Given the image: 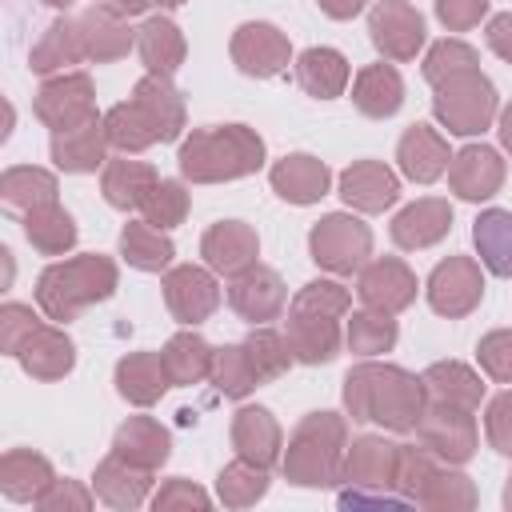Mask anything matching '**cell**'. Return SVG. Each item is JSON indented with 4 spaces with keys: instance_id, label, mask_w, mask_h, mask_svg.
<instances>
[{
    "instance_id": "6da1fadb",
    "label": "cell",
    "mask_w": 512,
    "mask_h": 512,
    "mask_svg": "<svg viewBox=\"0 0 512 512\" xmlns=\"http://www.w3.org/2000/svg\"><path fill=\"white\" fill-rule=\"evenodd\" d=\"M424 408V380L400 364L360 360L344 376V412L360 424H380L384 432H416Z\"/></svg>"
},
{
    "instance_id": "7a4b0ae2",
    "label": "cell",
    "mask_w": 512,
    "mask_h": 512,
    "mask_svg": "<svg viewBox=\"0 0 512 512\" xmlns=\"http://www.w3.org/2000/svg\"><path fill=\"white\" fill-rule=\"evenodd\" d=\"M188 184H228L264 168V136L248 124H212L184 136L176 152Z\"/></svg>"
},
{
    "instance_id": "3957f363",
    "label": "cell",
    "mask_w": 512,
    "mask_h": 512,
    "mask_svg": "<svg viewBox=\"0 0 512 512\" xmlns=\"http://www.w3.org/2000/svg\"><path fill=\"white\" fill-rule=\"evenodd\" d=\"M352 292L336 280H308L288 304V344L296 364H328L344 344L340 320H348Z\"/></svg>"
},
{
    "instance_id": "277c9868",
    "label": "cell",
    "mask_w": 512,
    "mask_h": 512,
    "mask_svg": "<svg viewBox=\"0 0 512 512\" xmlns=\"http://www.w3.org/2000/svg\"><path fill=\"white\" fill-rule=\"evenodd\" d=\"M120 288V268L112 256L84 252L72 260H56L36 276V304L48 320L68 324L84 308L104 304Z\"/></svg>"
},
{
    "instance_id": "5b68a950",
    "label": "cell",
    "mask_w": 512,
    "mask_h": 512,
    "mask_svg": "<svg viewBox=\"0 0 512 512\" xmlns=\"http://www.w3.org/2000/svg\"><path fill=\"white\" fill-rule=\"evenodd\" d=\"M344 452H348V420L336 412H308L292 428L280 472L296 488H332L344 480Z\"/></svg>"
},
{
    "instance_id": "8992f818",
    "label": "cell",
    "mask_w": 512,
    "mask_h": 512,
    "mask_svg": "<svg viewBox=\"0 0 512 512\" xmlns=\"http://www.w3.org/2000/svg\"><path fill=\"white\" fill-rule=\"evenodd\" d=\"M396 448L384 436H356L344 452V492L340 508H360V504H408L396 492Z\"/></svg>"
},
{
    "instance_id": "52a82bcc",
    "label": "cell",
    "mask_w": 512,
    "mask_h": 512,
    "mask_svg": "<svg viewBox=\"0 0 512 512\" xmlns=\"http://www.w3.org/2000/svg\"><path fill=\"white\" fill-rule=\"evenodd\" d=\"M432 116L452 136H480L500 116L496 84L480 68L456 72V76H448V80H440L432 88Z\"/></svg>"
},
{
    "instance_id": "ba28073f",
    "label": "cell",
    "mask_w": 512,
    "mask_h": 512,
    "mask_svg": "<svg viewBox=\"0 0 512 512\" xmlns=\"http://www.w3.org/2000/svg\"><path fill=\"white\" fill-rule=\"evenodd\" d=\"M312 260L332 276H352L372 256V228L352 212H328L308 232Z\"/></svg>"
},
{
    "instance_id": "9c48e42d",
    "label": "cell",
    "mask_w": 512,
    "mask_h": 512,
    "mask_svg": "<svg viewBox=\"0 0 512 512\" xmlns=\"http://www.w3.org/2000/svg\"><path fill=\"white\" fill-rule=\"evenodd\" d=\"M36 120L52 132H64V128H80L88 120H96V88H92V76L88 72H56L40 84L36 92V104H32Z\"/></svg>"
},
{
    "instance_id": "30bf717a",
    "label": "cell",
    "mask_w": 512,
    "mask_h": 512,
    "mask_svg": "<svg viewBox=\"0 0 512 512\" xmlns=\"http://www.w3.org/2000/svg\"><path fill=\"white\" fill-rule=\"evenodd\" d=\"M424 296H428V308H432L436 316H448V320H460V316L476 312L480 300H484V272H480V260H472V256H444V260L428 272Z\"/></svg>"
},
{
    "instance_id": "8fae6325",
    "label": "cell",
    "mask_w": 512,
    "mask_h": 512,
    "mask_svg": "<svg viewBox=\"0 0 512 512\" xmlns=\"http://www.w3.org/2000/svg\"><path fill=\"white\" fill-rule=\"evenodd\" d=\"M416 440L440 460V464H468L476 456L480 432H476V416L468 408H452V404H432L424 408L420 424H416Z\"/></svg>"
},
{
    "instance_id": "7c38bea8",
    "label": "cell",
    "mask_w": 512,
    "mask_h": 512,
    "mask_svg": "<svg viewBox=\"0 0 512 512\" xmlns=\"http://www.w3.org/2000/svg\"><path fill=\"white\" fill-rule=\"evenodd\" d=\"M368 36L384 60L408 64L424 48L428 32H424V16L408 0H376L368 12Z\"/></svg>"
},
{
    "instance_id": "4fadbf2b",
    "label": "cell",
    "mask_w": 512,
    "mask_h": 512,
    "mask_svg": "<svg viewBox=\"0 0 512 512\" xmlns=\"http://www.w3.org/2000/svg\"><path fill=\"white\" fill-rule=\"evenodd\" d=\"M228 52H232L236 72H244V76H252V80H272V76L288 72V64H292V44H288V36H284L276 24H268V20H248V24H240V28L232 32Z\"/></svg>"
},
{
    "instance_id": "5bb4252c",
    "label": "cell",
    "mask_w": 512,
    "mask_h": 512,
    "mask_svg": "<svg viewBox=\"0 0 512 512\" xmlns=\"http://www.w3.org/2000/svg\"><path fill=\"white\" fill-rule=\"evenodd\" d=\"M164 288V304L172 312V320H180L184 328H196L204 324L216 308H220V284H216V272L204 264H176L164 272L160 280Z\"/></svg>"
},
{
    "instance_id": "9a60e30c",
    "label": "cell",
    "mask_w": 512,
    "mask_h": 512,
    "mask_svg": "<svg viewBox=\"0 0 512 512\" xmlns=\"http://www.w3.org/2000/svg\"><path fill=\"white\" fill-rule=\"evenodd\" d=\"M416 272L400 256H376L356 272V296L364 308L376 312H404L416 300Z\"/></svg>"
},
{
    "instance_id": "2e32d148",
    "label": "cell",
    "mask_w": 512,
    "mask_h": 512,
    "mask_svg": "<svg viewBox=\"0 0 512 512\" xmlns=\"http://www.w3.org/2000/svg\"><path fill=\"white\" fill-rule=\"evenodd\" d=\"M504 176L508 164L492 144H464L448 164V188L468 204L492 200L504 188Z\"/></svg>"
},
{
    "instance_id": "e0dca14e",
    "label": "cell",
    "mask_w": 512,
    "mask_h": 512,
    "mask_svg": "<svg viewBox=\"0 0 512 512\" xmlns=\"http://www.w3.org/2000/svg\"><path fill=\"white\" fill-rule=\"evenodd\" d=\"M336 188H340V200L364 216H376L400 200V176L384 160H352L336 176Z\"/></svg>"
},
{
    "instance_id": "ac0fdd59",
    "label": "cell",
    "mask_w": 512,
    "mask_h": 512,
    "mask_svg": "<svg viewBox=\"0 0 512 512\" xmlns=\"http://www.w3.org/2000/svg\"><path fill=\"white\" fill-rule=\"evenodd\" d=\"M200 256L216 276H240L252 264H260V236L244 220H220L200 236Z\"/></svg>"
},
{
    "instance_id": "d6986e66",
    "label": "cell",
    "mask_w": 512,
    "mask_h": 512,
    "mask_svg": "<svg viewBox=\"0 0 512 512\" xmlns=\"http://www.w3.org/2000/svg\"><path fill=\"white\" fill-rule=\"evenodd\" d=\"M228 304L240 320H252V324H268L284 312L288 304V288L280 280L276 268H264V264H252L248 272L232 276L228 284Z\"/></svg>"
},
{
    "instance_id": "ffe728a7",
    "label": "cell",
    "mask_w": 512,
    "mask_h": 512,
    "mask_svg": "<svg viewBox=\"0 0 512 512\" xmlns=\"http://www.w3.org/2000/svg\"><path fill=\"white\" fill-rule=\"evenodd\" d=\"M152 476H156V472H148V468H140V464H132V460L108 452V456L96 464L92 488H96L100 504H108V508H116V512H132V508H140V504L152 500Z\"/></svg>"
},
{
    "instance_id": "44dd1931",
    "label": "cell",
    "mask_w": 512,
    "mask_h": 512,
    "mask_svg": "<svg viewBox=\"0 0 512 512\" xmlns=\"http://www.w3.org/2000/svg\"><path fill=\"white\" fill-rule=\"evenodd\" d=\"M396 164H400V176H408L412 184H436L448 172L452 152L432 124H412L396 140Z\"/></svg>"
},
{
    "instance_id": "7402d4cb",
    "label": "cell",
    "mask_w": 512,
    "mask_h": 512,
    "mask_svg": "<svg viewBox=\"0 0 512 512\" xmlns=\"http://www.w3.org/2000/svg\"><path fill=\"white\" fill-rule=\"evenodd\" d=\"M268 184H272V192H276L280 200L304 208V204H316L320 196H328V188H332V168H328L324 160L308 156V152H292V156H284V160H276V164L268 168Z\"/></svg>"
},
{
    "instance_id": "603a6c76",
    "label": "cell",
    "mask_w": 512,
    "mask_h": 512,
    "mask_svg": "<svg viewBox=\"0 0 512 512\" xmlns=\"http://www.w3.org/2000/svg\"><path fill=\"white\" fill-rule=\"evenodd\" d=\"M448 232H452V204L440 200V196L412 200L408 208H400V212L392 216V244L404 248V252L432 248V244H440Z\"/></svg>"
},
{
    "instance_id": "cb8c5ba5",
    "label": "cell",
    "mask_w": 512,
    "mask_h": 512,
    "mask_svg": "<svg viewBox=\"0 0 512 512\" xmlns=\"http://www.w3.org/2000/svg\"><path fill=\"white\" fill-rule=\"evenodd\" d=\"M232 448H236L240 460L260 464V468H272L284 456V432H280V424H276V416L268 408L244 404L232 416Z\"/></svg>"
},
{
    "instance_id": "d4e9b609",
    "label": "cell",
    "mask_w": 512,
    "mask_h": 512,
    "mask_svg": "<svg viewBox=\"0 0 512 512\" xmlns=\"http://www.w3.org/2000/svg\"><path fill=\"white\" fill-rule=\"evenodd\" d=\"M108 148H112V144H108L104 116H96V120H88V124H80V128L52 132V144H48L52 164H56L60 172H76V176L104 168V164H108Z\"/></svg>"
},
{
    "instance_id": "484cf974",
    "label": "cell",
    "mask_w": 512,
    "mask_h": 512,
    "mask_svg": "<svg viewBox=\"0 0 512 512\" xmlns=\"http://www.w3.org/2000/svg\"><path fill=\"white\" fill-rule=\"evenodd\" d=\"M132 100H136V104L144 108V116L152 120L160 144L180 140V132H184V124H188V112H184V96H180V88L172 84V76H156V72L140 76L136 88H132Z\"/></svg>"
},
{
    "instance_id": "4316f807",
    "label": "cell",
    "mask_w": 512,
    "mask_h": 512,
    "mask_svg": "<svg viewBox=\"0 0 512 512\" xmlns=\"http://www.w3.org/2000/svg\"><path fill=\"white\" fill-rule=\"evenodd\" d=\"M112 380H116V392L136 408H152L172 388L160 352H128V356H120Z\"/></svg>"
},
{
    "instance_id": "83f0119b",
    "label": "cell",
    "mask_w": 512,
    "mask_h": 512,
    "mask_svg": "<svg viewBox=\"0 0 512 512\" xmlns=\"http://www.w3.org/2000/svg\"><path fill=\"white\" fill-rule=\"evenodd\" d=\"M420 380H424V392L432 404H452V408L476 412L484 400V380L464 360H436L420 372Z\"/></svg>"
},
{
    "instance_id": "f1b7e54d",
    "label": "cell",
    "mask_w": 512,
    "mask_h": 512,
    "mask_svg": "<svg viewBox=\"0 0 512 512\" xmlns=\"http://www.w3.org/2000/svg\"><path fill=\"white\" fill-rule=\"evenodd\" d=\"M352 104L368 120H388L404 108V80L392 64H364L352 80Z\"/></svg>"
},
{
    "instance_id": "f546056e",
    "label": "cell",
    "mask_w": 512,
    "mask_h": 512,
    "mask_svg": "<svg viewBox=\"0 0 512 512\" xmlns=\"http://www.w3.org/2000/svg\"><path fill=\"white\" fill-rule=\"evenodd\" d=\"M136 52H140L148 72L176 76L184 56H188V40H184V32H180V24L172 16H148L136 28Z\"/></svg>"
},
{
    "instance_id": "4dcf8cb0",
    "label": "cell",
    "mask_w": 512,
    "mask_h": 512,
    "mask_svg": "<svg viewBox=\"0 0 512 512\" xmlns=\"http://www.w3.org/2000/svg\"><path fill=\"white\" fill-rule=\"evenodd\" d=\"M80 60H88V52H84L80 20H72V16L52 20V24L40 32V40L32 44V52H28V68L40 72V76L68 72V68L80 64Z\"/></svg>"
},
{
    "instance_id": "1f68e13d",
    "label": "cell",
    "mask_w": 512,
    "mask_h": 512,
    "mask_svg": "<svg viewBox=\"0 0 512 512\" xmlns=\"http://www.w3.org/2000/svg\"><path fill=\"white\" fill-rule=\"evenodd\" d=\"M52 480H56V472H52L48 456H40L32 448H8L0 456V492L16 504H36Z\"/></svg>"
},
{
    "instance_id": "d6a6232c",
    "label": "cell",
    "mask_w": 512,
    "mask_h": 512,
    "mask_svg": "<svg viewBox=\"0 0 512 512\" xmlns=\"http://www.w3.org/2000/svg\"><path fill=\"white\" fill-rule=\"evenodd\" d=\"M80 20V32H84V52L92 64H112V60H124L132 48H136V32L128 28L124 16L108 12V8H88L76 16Z\"/></svg>"
},
{
    "instance_id": "836d02e7",
    "label": "cell",
    "mask_w": 512,
    "mask_h": 512,
    "mask_svg": "<svg viewBox=\"0 0 512 512\" xmlns=\"http://www.w3.org/2000/svg\"><path fill=\"white\" fill-rule=\"evenodd\" d=\"M16 360H20V368H24L32 380H64V376L76 368V344L68 340L64 328L40 324L36 336L24 344V352H20Z\"/></svg>"
},
{
    "instance_id": "e575fe53",
    "label": "cell",
    "mask_w": 512,
    "mask_h": 512,
    "mask_svg": "<svg viewBox=\"0 0 512 512\" xmlns=\"http://www.w3.org/2000/svg\"><path fill=\"white\" fill-rule=\"evenodd\" d=\"M112 452L132 460V464H140V468H148V472H160V464L172 452V436L152 416H128L112 436Z\"/></svg>"
},
{
    "instance_id": "d590c367",
    "label": "cell",
    "mask_w": 512,
    "mask_h": 512,
    "mask_svg": "<svg viewBox=\"0 0 512 512\" xmlns=\"http://www.w3.org/2000/svg\"><path fill=\"white\" fill-rule=\"evenodd\" d=\"M348 76H352V68L344 60V52H336V48L316 44V48H304L296 56V84L312 100H336V96H344Z\"/></svg>"
},
{
    "instance_id": "8d00e7d4",
    "label": "cell",
    "mask_w": 512,
    "mask_h": 512,
    "mask_svg": "<svg viewBox=\"0 0 512 512\" xmlns=\"http://www.w3.org/2000/svg\"><path fill=\"white\" fill-rule=\"evenodd\" d=\"M160 356H164V368H168L172 388H192V384H200V380L212 376L216 348L196 328H184V332L168 336V344L160 348Z\"/></svg>"
},
{
    "instance_id": "74e56055",
    "label": "cell",
    "mask_w": 512,
    "mask_h": 512,
    "mask_svg": "<svg viewBox=\"0 0 512 512\" xmlns=\"http://www.w3.org/2000/svg\"><path fill=\"white\" fill-rule=\"evenodd\" d=\"M472 244L480 264L500 276L512 280V208H488L472 220Z\"/></svg>"
},
{
    "instance_id": "f35d334b",
    "label": "cell",
    "mask_w": 512,
    "mask_h": 512,
    "mask_svg": "<svg viewBox=\"0 0 512 512\" xmlns=\"http://www.w3.org/2000/svg\"><path fill=\"white\" fill-rule=\"evenodd\" d=\"M156 180H160V176H156L152 164H144V160H128V156L108 160V164L100 168V192H104V200H108L112 208H120V212L140 208Z\"/></svg>"
},
{
    "instance_id": "ab89813d",
    "label": "cell",
    "mask_w": 512,
    "mask_h": 512,
    "mask_svg": "<svg viewBox=\"0 0 512 512\" xmlns=\"http://www.w3.org/2000/svg\"><path fill=\"white\" fill-rule=\"evenodd\" d=\"M120 256L136 272H168L176 260V244L164 228H152L148 220H128L120 228Z\"/></svg>"
},
{
    "instance_id": "60d3db41",
    "label": "cell",
    "mask_w": 512,
    "mask_h": 512,
    "mask_svg": "<svg viewBox=\"0 0 512 512\" xmlns=\"http://www.w3.org/2000/svg\"><path fill=\"white\" fill-rule=\"evenodd\" d=\"M24 236L40 256H64L76 248V220L60 200L24 212Z\"/></svg>"
},
{
    "instance_id": "b9f144b4",
    "label": "cell",
    "mask_w": 512,
    "mask_h": 512,
    "mask_svg": "<svg viewBox=\"0 0 512 512\" xmlns=\"http://www.w3.org/2000/svg\"><path fill=\"white\" fill-rule=\"evenodd\" d=\"M56 192H60L56 176L48 168H36V164H16V168H4V176H0V200L16 212L52 204Z\"/></svg>"
},
{
    "instance_id": "7bdbcfd3",
    "label": "cell",
    "mask_w": 512,
    "mask_h": 512,
    "mask_svg": "<svg viewBox=\"0 0 512 512\" xmlns=\"http://www.w3.org/2000/svg\"><path fill=\"white\" fill-rule=\"evenodd\" d=\"M396 336H400V328H396L392 312H376V308H360V312H352L348 324H344V344H348V352H356V356H364V360L392 352V348H396Z\"/></svg>"
},
{
    "instance_id": "ee69618b",
    "label": "cell",
    "mask_w": 512,
    "mask_h": 512,
    "mask_svg": "<svg viewBox=\"0 0 512 512\" xmlns=\"http://www.w3.org/2000/svg\"><path fill=\"white\" fill-rule=\"evenodd\" d=\"M416 504L428 508V512H468V508L480 504V492L464 472H456V464H440L428 476V484L420 488Z\"/></svg>"
},
{
    "instance_id": "f6af8a7d",
    "label": "cell",
    "mask_w": 512,
    "mask_h": 512,
    "mask_svg": "<svg viewBox=\"0 0 512 512\" xmlns=\"http://www.w3.org/2000/svg\"><path fill=\"white\" fill-rule=\"evenodd\" d=\"M104 128H108V144H112L116 152H124V156H136V152L160 144L152 120L144 116V108H140L136 100L112 104V108L104 112Z\"/></svg>"
},
{
    "instance_id": "bcb514c9",
    "label": "cell",
    "mask_w": 512,
    "mask_h": 512,
    "mask_svg": "<svg viewBox=\"0 0 512 512\" xmlns=\"http://www.w3.org/2000/svg\"><path fill=\"white\" fill-rule=\"evenodd\" d=\"M240 344H244V352H248V360H252V368H256L260 384H264V380H280V376L296 364L288 336H284V332H276V328H268V324H256Z\"/></svg>"
},
{
    "instance_id": "7dc6e473",
    "label": "cell",
    "mask_w": 512,
    "mask_h": 512,
    "mask_svg": "<svg viewBox=\"0 0 512 512\" xmlns=\"http://www.w3.org/2000/svg\"><path fill=\"white\" fill-rule=\"evenodd\" d=\"M208 380H212V388H216L220 396H228V400H244V396L256 392V384H260V376H256V368H252L244 344H220L216 356H212V376H208Z\"/></svg>"
},
{
    "instance_id": "c3c4849f",
    "label": "cell",
    "mask_w": 512,
    "mask_h": 512,
    "mask_svg": "<svg viewBox=\"0 0 512 512\" xmlns=\"http://www.w3.org/2000/svg\"><path fill=\"white\" fill-rule=\"evenodd\" d=\"M264 492H268V468L248 464L240 456L224 464L216 476V496L224 508H252L256 500H264Z\"/></svg>"
},
{
    "instance_id": "681fc988",
    "label": "cell",
    "mask_w": 512,
    "mask_h": 512,
    "mask_svg": "<svg viewBox=\"0 0 512 512\" xmlns=\"http://www.w3.org/2000/svg\"><path fill=\"white\" fill-rule=\"evenodd\" d=\"M188 208H192V196H188L184 180H156L152 192H148L144 204H140V216H144L152 228H164V232H168V228L184 224Z\"/></svg>"
},
{
    "instance_id": "f907efd6",
    "label": "cell",
    "mask_w": 512,
    "mask_h": 512,
    "mask_svg": "<svg viewBox=\"0 0 512 512\" xmlns=\"http://www.w3.org/2000/svg\"><path fill=\"white\" fill-rule=\"evenodd\" d=\"M468 68H480V52H476L472 44L456 40V36H444V40H436V44L428 48L424 64H420V72H424V80H428L432 88H436L440 80L456 76V72H468Z\"/></svg>"
},
{
    "instance_id": "816d5d0a",
    "label": "cell",
    "mask_w": 512,
    "mask_h": 512,
    "mask_svg": "<svg viewBox=\"0 0 512 512\" xmlns=\"http://www.w3.org/2000/svg\"><path fill=\"white\" fill-rule=\"evenodd\" d=\"M440 468V460L424 448V444H400L396 448V492L408 500V504H416V496H420V488L428 484V476Z\"/></svg>"
},
{
    "instance_id": "f5cc1de1",
    "label": "cell",
    "mask_w": 512,
    "mask_h": 512,
    "mask_svg": "<svg viewBox=\"0 0 512 512\" xmlns=\"http://www.w3.org/2000/svg\"><path fill=\"white\" fill-rule=\"evenodd\" d=\"M40 324H44V320L32 312V304H16V300H8V304L0 308V348H4L8 356H20L24 344L36 336Z\"/></svg>"
},
{
    "instance_id": "db71d44e",
    "label": "cell",
    "mask_w": 512,
    "mask_h": 512,
    "mask_svg": "<svg viewBox=\"0 0 512 512\" xmlns=\"http://www.w3.org/2000/svg\"><path fill=\"white\" fill-rule=\"evenodd\" d=\"M476 360H480V372L488 380L512 384V328H492L488 336H480Z\"/></svg>"
},
{
    "instance_id": "11a10c76",
    "label": "cell",
    "mask_w": 512,
    "mask_h": 512,
    "mask_svg": "<svg viewBox=\"0 0 512 512\" xmlns=\"http://www.w3.org/2000/svg\"><path fill=\"white\" fill-rule=\"evenodd\" d=\"M100 496H96V488H84L80 480H52L48 484V492L36 500V508L40 512H88L92 504H96Z\"/></svg>"
},
{
    "instance_id": "9f6ffc18",
    "label": "cell",
    "mask_w": 512,
    "mask_h": 512,
    "mask_svg": "<svg viewBox=\"0 0 512 512\" xmlns=\"http://www.w3.org/2000/svg\"><path fill=\"white\" fill-rule=\"evenodd\" d=\"M156 512H172V508H196V512H204L208 504H212V496L200 488V484H192V480H184V476H172V480H164L156 492H152V500H148Z\"/></svg>"
},
{
    "instance_id": "6f0895ef",
    "label": "cell",
    "mask_w": 512,
    "mask_h": 512,
    "mask_svg": "<svg viewBox=\"0 0 512 512\" xmlns=\"http://www.w3.org/2000/svg\"><path fill=\"white\" fill-rule=\"evenodd\" d=\"M484 432H488V444L500 456H512V388H504L500 396L488 400V408H484Z\"/></svg>"
},
{
    "instance_id": "680465c9",
    "label": "cell",
    "mask_w": 512,
    "mask_h": 512,
    "mask_svg": "<svg viewBox=\"0 0 512 512\" xmlns=\"http://www.w3.org/2000/svg\"><path fill=\"white\" fill-rule=\"evenodd\" d=\"M436 4V20L448 32H468L488 16V0H432Z\"/></svg>"
},
{
    "instance_id": "91938a15",
    "label": "cell",
    "mask_w": 512,
    "mask_h": 512,
    "mask_svg": "<svg viewBox=\"0 0 512 512\" xmlns=\"http://www.w3.org/2000/svg\"><path fill=\"white\" fill-rule=\"evenodd\" d=\"M484 40H488V48H492L504 64H512V12L492 16L488 28H484Z\"/></svg>"
},
{
    "instance_id": "94428289",
    "label": "cell",
    "mask_w": 512,
    "mask_h": 512,
    "mask_svg": "<svg viewBox=\"0 0 512 512\" xmlns=\"http://www.w3.org/2000/svg\"><path fill=\"white\" fill-rule=\"evenodd\" d=\"M316 4H320V12L332 16V20H352L356 12H364L368 0H316Z\"/></svg>"
},
{
    "instance_id": "6125c7cd",
    "label": "cell",
    "mask_w": 512,
    "mask_h": 512,
    "mask_svg": "<svg viewBox=\"0 0 512 512\" xmlns=\"http://www.w3.org/2000/svg\"><path fill=\"white\" fill-rule=\"evenodd\" d=\"M96 8H108V12H116V16H140L144 8H148V0H96Z\"/></svg>"
},
{
    "instance_id": "be15d7a7",
    "label": "cell",
    "mask_w": 512,
    "mask_h": 512,
    "mask_svg": "<svg viewBox=\"0 0 512 512\" xmlns=\"http://www.w3.org/2000/svg\"><path fill=\"white\" fill-rule=\"evenodd\" d=\"M496 136H500V148L512 152V104L500 108V116H496Z\"/></svg>"
},
{
    "instance_id": "e7e4bbea",
    "label": "cell",
    "mask_w": 512,
    "mask_h": 512,
    "mask_svg": "<svg viewBox=\"0 0 512 512\" xmlns=\"http://www.w3.org/2000/svg\"><path fill=\"white\" fill-rule=\"evenodd\" d=\"M148 4H156V8H164V12H172V8H180L184 0H148Z\"/></svg>"
},
{
    "instance_id": "03108f58",
    "label": "cell",
    "mask_w": 512,
    "mask_h": 512,
    "mask_svg": "<svg viewBox=\"0 0 512 512\" xmlns=\"http://www.w3.org/2000/svg\"><path fill=\"white\" fill-rule=\"evenodd\" d=\"M504 508L512 512V476H508V484H504Z\"/></svg>"
},
{
    "instance_id": "003e7915",
    "label": "cell",
    "mask_w": 512,
    "mask_h": 512,
    "mask_svg": "<svg viewBox=\"0 0 512 512\" xmlns=\"http://www.w3.org/2000/svg\"><path fill=\"white\" fill-rule=\"evenodd\" d=\"M44 4H48V8H72L76 0H44Z\"/></svg>"
}]
</instances>
